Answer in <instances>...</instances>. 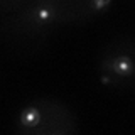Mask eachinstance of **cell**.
<instances>
[{
    "label": "cell",
    "mask_w": 135,
    "mask_h": 135,
    "mask_svg": "<svg viewBox=\"0 0 135 135\" xmlns=\"http://www.w3.org/2000/svg\"><path fill=\"white\" fill-rule=\"evenodd\" d=\"M32 0H0V12L3 14H12L15 10H20L22 7L29 5Z\"/></svg>",
    "instance_id": "obj_5"
},
{
    "label": "cell",
    "mask_w": 135,
    "mask_h": 135,
    "mask_svg": "<svg viewBox=\"0 0 135 135\" xmlns=\"http://www.w3.org/2000/svg\"><path fill=\"white\" fill-rule=\"evenodd\" d=\"M56 31L57 25L32 0L20 10L2 15L0 42L10 57L29 59L47 47Z\"/></svg>",
    "instance_id": "obj_1"
},
{
    "label": "cell",
    "mask_w": 135,
    "mask_h": 135,
    "mask_svg": "<svg viewBox=\"0 0 135 135\" xmlns=\"http://www.w3.org/2000/svg\"><path fill=\"white\" fill-rule=\"evenodd\" d=\"M57 27L79 25L98 19L112 7L113 0H34Z\"/></svg>",
    "instance_id": "obj_4"
},
{
    "label": "cell",
    "mask_w": 135,
    "mask_h": 135,
    "mask_svg": "<svg viewBox=\"0 0 135 135\" xmlns=\"http://www.w3.org/2000/svg\"><path fill=\"white\" fill-rule=\"evenodd\" d=\"M14 130L25 135H73L78 133V117L69 105L57 98L41 96L19 112Z\"/></svg>",
    "instance_id": "obj_2"
},
{
    "label": "cell",
    "mask_w": 135,
    "mask_h": 135,
    "mask_svg": "<svg viewBox=\"0 0 135 135\" xmlns=\"http://www.w3.org/2000/svg\"><path fill=\"white\" fill-rule=\"evenodd\" d=\"M96 69L105 86L135 90V36L120 34L103 44L96 56Z\"/></svg>",
    "instance_id": "obj_3"
}]
</instances>
